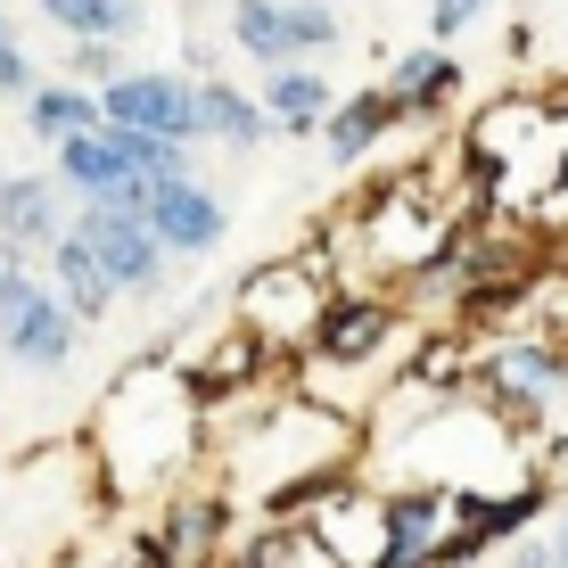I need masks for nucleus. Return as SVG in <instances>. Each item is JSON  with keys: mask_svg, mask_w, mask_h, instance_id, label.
<instances>
[{"mask_svg": "<svg viewBox=\"0 0 568 568\" xmlns=\"http://www.w3.org/2000/svg\"><path fill=\"white\" fill-rule=\"evenodd\" d=\"M206 404L199 387H190L182 363H132L124 379L108 387L100 404V469L115 495H149V486H173L190 469V454H199L206 437Z\"/></svg>", "mask_w": 568, "mask_h": 568, "instance_id": "obj_1", "label": "nucleus"}, {"mask_svg": "<svg viewBox=\"0 0 568 568\" xmlns=\"http://www.w3.org/2000/svg\"><path fill=\"white\" fill-rule=\"evenodd\" d=\"M413 338V313H404L396 288H363V281H338L313 313V338L297 346L305 355V387H338L355 371H387V355Z\"/></svg>", "mask_w": 568, "mask_h": 568, "instance_id": "obj_2", "label": "nucleus"}, {"mask_svg": "<svg viewBox=\"0 0 568 568\" xmlns=\"http://www.w3.org/2000/svg\"><path fill=\"white\" fill-rule=\"evenodd\" d=\"M329 256H272V264H256L240 281V297H231V322L247 329V338L264 346V355H297V346L313 338V313H322V297H329Z\"/></svg>", "mask_w": 568, "mask_h": 568, "instance_id": "obj_3", "label": "nucleus"}, {"mask_svg": "<svg viewBox=\"0 0 568 568\" xmlns=\"http://www.w3.org/2000/svg\"><path fill=\"white\" fill-rule=\"evenodd\" d=\"M74 346H83V322L67 313V297L42 281V264L0 256V363L17 371H67Z\"/></svg>", "mask_w": 568, "mask_h": 568, "instance_id": "obj_4", "label": "nucleus"}, {"mask_svg": "<svg viewBox=\"0 0 568 568\" xmlns=\"http://www.w3.org/2000/svg\"><path fill=\"white\" fill-rule=\"evenodd\" d=\"M67 231L100 256L108 272V288L115 297H165V281H173V256L156 247V231H149V214H132V206H115V199H83L67 214Z\"/></svg>", "mask_w": 568, "mask_h": 568, "instance_id": "obj_5", "label": "nucleus"}, {"mask_svg": "<svg viewBox=\"0 0 568 568\" xmlns=\"http://www.w3.org/2000/svg\"><path fill=\"white\" fill-rule=\"evenodd\" d=\"M478 379H486V396H495V413L536 437L544 413L568 396V346H560V338H536V329L495 338V346L478 355Z\"/></svg>", "mask_w": 568, "mask_h": 568, "instance_id": "obj_6", "label": "nucleus"}, {"mask_svg": "<svg viewBox=\"0 0 568 568\" xmlns=\"http://www.w3.org/2000/svg\"><path fill=\"white\" fill-rule=\"evenodd\" d=\"M462 223H445V206L428 199V182H387L379 199L363 206V247L379 264V281H404L413 264H428Z\"/></svg>", "mask_w": 568, "mask_h": 568, "instance_id": "obj_7", "label": "nucleus"}, {"mask_svg": "<svg viewBox=\"0 0 568 568\" xmlns=\"http://www.w3.org/2000/svg\"><path fill=\"white\" fill-rule=\"evenodd\" d=\"M100 115L199 149V83H190L182 67H124L115 83H100Z\"/></svg>", "mask_w": 568, "mask_h": 568, "instance_id": "obj_8", "label": "nucleus"}, {"mask_svg": "<svg viewBox=\"0 0 568 568\" xmlns=\"http://www.w3.org/2000/svg\"><path fill=\"white\" fill-rule=\"evenodd\" d=\"M149 231H156V247H165L173 264H206V256H223V240H231V206H223L214 182L173 173L149 199Z\"/></svg>", "mask_w": 568, "mask_h": 568, "instance_id": "obj_9", "label": "nucleus"}, {"mask_svg": "<svg viewBox=\"0 0 568 568\" xmlns=\"http://www.w3.org/2000/svg\"><path fill=\"white\" fill-rule=\"evenodd\" d=\"M454 536V495L445 486H379V568H437Z\"/></svg>", "mask_w": 568, "mask_h": 568, "instance_id": "obj_10", "label": "nucleus"}, {"mask_svg": "<svg viewBox=\"0 0 568 568\" xmlns=\"http://www.w3.org/2000/svg\"><path fill=\"white\" fill-rule=\"evenodd\" d=\"M305 536L322 544L338 568H379V486H346L329 478L305 503Z\"/></svg>", "mask_w": 568, "mask_h": 568, "instance_id": "obj_11", "label": "nucleus"}, {"mask_svg": "<svg viewBox=\"0 0 568 568\" xmlns=\"http://www.w3.org/2000/svg\"><path fill=\"white\" fill-rule=\"evenodd\" d=\"M67 190H58V173H0V256L17 264H42L50 240L67 231Z\"/></svg>", "mask_w": 568, "mask_h": 568, "instance_id": "obj_12", "label": "nucleus"}, {"mask_svg": "<svg viewBox=\"0 0 568 568\" xmlns=\"http://www.w3.org/2000/svg\"><path fill=\"white\" fill-rule=\"evenodd\" d=\"M379 91L396 100V115H404V124H437V115H454V108H462V91H469V67H462L454 50L420 42V50H396V58H387Z\"/></svg>", "mask_w": 568, "mask_h": 568, "instance_id": "obj_13", "label": "nucleus"}, {"mask_svg": "<svg viewBox=\"0 0 568 568\" xmlns=\"http://www.w3.org/2000/svg\"><path fill=\"white\" fill-rule=\"evenodd\" d=\"M256 100H264V115H272V132H281V141H313V132H322V115L338 108V83H329L322 58H281V67H264Z\"/></svg>", "mask_w": 568, "mask_h": 568, "instance_id": "obj_14", "label": "nucleus"}, {"mask_svg": "<svg viewBox=\"0 0 568 568\" xmlns=\"http://www.w3.org/2000/svg\"><path fill=\"white\" fill-rule=\"evenodd\" d=\"M223 544H231V495H214V486H182L156 519V552L173 568H206Z\"/></svg>", "mask_w": 568, "mask_h": 568, "instance_id": "obj_15", "label": "nucleus"}, {"mask_svg": "<svg viewBox=\"0 0 568 568\" xmlns=\"http://www.w3.org/2000/svg\"><path fill=\"white\" fill-rule=\"evenodd\" d=\"M396 124H404L396 100L371 83V91H338V108L322 115V132H313V141H322V156H329L338 173H355V165H371V156H379V141H387Z\"/></svg>", "mask_w": 568, "mask_h": 568, "instance_id": "obj_16", "label": "nucleus"}, {"mask_svg": "<svg viewBox=\"0 0 568 568\" xmlns=\"http://www.w3.org/2000/svg\"><path fill=\"white\" fill-rule=\"evenodd\" d=\"M50 173H58V190H67L74 206L83 199H124V182H132V165H124V149H115L108 124L67 132V141L50 149Z\"/></svg>", "mask_w": 568, "mask_h": 568, "instance_id": "obj_17", "label": "nucleus"}, {"mask_svg": "<svg viewBox=\"0 0 568 568\" xmlns=\"http://www.w3.org/2000/svg\"><path fill=\"white\" fill-rule=\"evenodd\" d=\"M231 149V156H256L264 141H272V115H264V100L256 91H240L231 74H206L199 83V149Z\"/></svg>", "mask_w": 568, "mask_h": 568, "instance_id": "obj_18", "label": "nucleus"}, {"mask_svg": "<svg viewBox=\"0 0 568 568\" xmlns=\"http://www.w3.org/2000/svg\"><path fill=\"white\" fill-rule=\"evenodd\" d=\"M42 281L58 288V297H67V313L83 329H100L108 313H115V288H108V272H100V256H91L83 240H74V231H58L50 240V256H42Z\"/></svg>", "mask_w": 568, "mask_h": 568, "instance_id": "obj_19", "label": "nucleus"}, {"mask_svg": "<svg viewBox=\"0 0 568 568\" xmlns=\"http://www.w3.org/2000/svg\"><path fill=\"white\" fill-rule=\"evenodd\" d=\"M544 132V100H495L478 115V124H469V173H478V182H503V165H511V156L527 149Z\"/></svg>", "mask_w": 568, "mask_h": 568, "instance_id": "obj_20", "label": "nucleus"}, {"mask_svg": "<svg viewBox=\"0 0 568 568\" xmlns=\"http://www.w3.org/2000/svg\"><path fill=\"white\" fill-rule=\"evenodd\" d=\"M17 108H26V132H33L42 149H58L67 132L108 124V115H100V91H91V83H67V74H58V83H33Z\"/></svg>", "mask_w": 568, "mask_h": 568, "instance_id": "obj_21", "label": "nucleus"}, {"mask_svg": "<svg viewBox=\"0 0 568 568\" xmlns=\"http://www.w3.org/2000/svg\"><path fill=\"white\" fill-rule=\"evenodd\" d=\"M33 9L50 17L67 42H132V33H149V0H33Z\"/></svg>", "mask_w": 568, "mask_h": 568, "instance_id": "obj_22", "label": "nucleus"}, {"mask_svg": "<svg viewBox=\"0 0 568 568\" xmlns=\"http://www.w3.org/2000/svg\"><path fill=\"white\" fill-rule=\"evenodd\" d=\"M223 42L247 58V67H281L288 58V33H281V0H231L223 9Z\"/></svg>", "mask_w": 568, "mask_h": 568, "instance_id": "obj_23", "label": "nucleus"}, {"mask_svg": "<svg viewBox=\"0 0 568 568\" xmlns=\"http://www.w3.org/2000/svg\"><path fill=\"white\" fill-rule=\"evenodd\" d=\"M281 33H288V58H329L346 42V17L338 0H281Z\"/></svg>", "mask_w": 568, "mask_h": 568, "instance_id": "obj_24", "label": "nucleus"}, {"mask_svg": "<svg viewBox=\"0 0 568 568\" xmlns=\"http://www.w3.org/2000/svg\"><path fill=\"white\" fill-rule=\"evenodd\" d=\"M486 17H495V0H428V17H420V33L437 50H454L469 26H486Z\"/></svg>", "mask_w": 568, "mask_h": 568, "instance_id": "obj_25", "label": "nucleus"}, {"mask_svg": "<svg viewBox=\"0 0 568 568\" xmlns=\"http://www.w3.org/2000/svg\"><path fill=\"white\" fill-rule=\"evenodd\" d=\"M115 74H124V42H100V33H91V42H67V83H115Z\"/></svg>", "mask_w": 568, "mask_h": 568, "instance_id": "obj_26", "label": "nucleus"}, {"mask_svg": "<svg viewBox=\"0 0 568 568\" xmlns=\"http://www.w3.org/2000/svg\"><path fill=\"white\" fill-rule=\"evenodd\" d=\"M42 83V67H33V50L17 42V26L0 17V100H26V91Z\"/></svg>", "mask_w": 568, "mask_h": 568, "instance_id": "obj_27", "label": "nucleus"}, {"mask_svg": "<svg viewBox=\"0 0 568 568\" xmlns=\"http://www.w3.org/2000/svg\"><path fill=\"white\" fill-rule=\"evenodd\" d=\"M511 568H552V544L544 536H511Z\"/></svg>", "mask_w": 568, "mask_h": 568, "instance_id": "obj_28", "label": "nucleus"}]
</instances>
